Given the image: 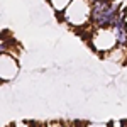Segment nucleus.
Listing matches in <instances>:
<instances>
[{"instance_id":"obj_4","label":"nucleus","mask_w":127,"mask_h":127,"mask_svg":"<svg viewBox=\"0 0 127 127\" xmlns=\"http://www.w3.org/2000/svg\"><path fill=\"white\" fill-rule=\"evenodd\" d=\"M19 59L10 53H0V83H9L19 75Z\"/></svg>"},{"instance_id":"obj_1","label":"nucleus","mask_w":127,"mask_h":127,"mask_svg":"<svg viewBox=\"0 0 127 127\" xmlns=\"http://www.w3.org/2000/svg\"><path fill=\"white\" fill-rule=\"evenodd\" d=\"M61 20L73 29H83L90 26L92 17V2L90 0H71L69 5L59 14Z\"/></svg>"},{"instance_id":"obj_5","label":"nucleus","mask_w":127,"mask_h":127,"mask_svg":"<svg viewBox=\"0 0 127 127\" xmlns=\"http://www.w3.org/2000/svg\"><path fill=\"white\" fill-rule=\"evenodd\" d=\"M103 58L108 59V61H114V63H126L127 61V48L117 46L112 51H108L107 54H103Z\"/></svg>"},{"instance_id":"obj_6","label":"nucleus","mask_w":127,"mask_h":127,"mask_svg":"<svg viewBox=\"0 0 127 127\" xmlns=\"http://www.w3.org/2000/svg\"><path fill=\"white\" fill-rule=\"evenodd\" d=\"M48 2H49V5H51V9L54 10L56 14H61L69 5L71 0H48Z\"/></svg>"},{"instance_id":"obj_2","label":"nucleus","mask_w":127,"mask_h":127,"mask_svg":"<svg viewBox=\"0 0 127 127\" xmlns=\"http://www.w3.org/2000/svg\"><path fill=\"white\" fill-rule=\"evenodd\" d=\"M124 9L122 0H100L92 3V27H110L115 14Z\"/></svg>"},{"instance_id":"obj_7","label":"nucleus","mask_w":127,"mask_h":127,"mask_svg":"<svg viewBox=\"0 0 127 127\" xmlns=\"http://www.w3.org/2000/svg\"><path fill=\"white\" fill-rule=\"evenodd\" d=\"M83 127H110V124H85Z\"/></svg>"},{"instance_id":"obj_3","label":"nucleus","mask_w":127,"mask_h":127,"mask_svg":"<svg viewBox=\"0 0 127 127\" xmlns=\"http://www.w3.org/2000/svg\"><path fill=\"white\" fill-rule=\"evenodd\" d=\"M87 41L90 48L100 56H103L114 48H117V39H115L112 27H92Z\"/></svg>"},{"instance_id":"obj_8","label":"nucleus","mask_w":127,"mask_h":127,"mask_svg":"<svg viewBox=\"0 0 127 127\" xmlns=\"http://www.w3.org/2000/svg\"><path fill=\"white\" fill-rule=\"evenodd\" d=\"M90 2H92V3H93V2H100V0H90Z\"/></svg>"}]
</instances>
